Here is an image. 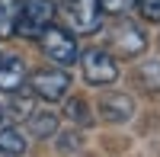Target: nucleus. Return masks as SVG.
Returning a JSON list of instances; mask_svg holds the SVG:
<instances>
[{
	"mask_svg": "<svg viewBox=\"0 0 160 157\" xmlns=\"http://www.w3.org/2000/svg\"><path fill=\"white\" fill-rule=\"evenodd\" d=\"M42 51L51 64H58V68H71L74 61H80V45H77V35L71 29H64V26H55L51 23L48 29L42 32Z\"/></svg>",
	"mask_w": 160,
	"mask_h": 157,
	"instance_id": "f257e3e1",
	"label": "nucleus"
},
{
	"mask_svg": "<svg viewBox=\"0 0 160 157\" xmlns=\"http://www.w3.org/2000/svg\"><path fill=\"white\" fill-rule=\"evenodd\" d=\"M55 23V3L51 0H19L16 10V35L42 38V32Z\"/></svg>",
	"mask_w": 160,
	"mask_h": 157,
	"instance_id": "f03ea898",
	"label": "nucleus"
},
{
	"mask_svg": "<svg viewBox=\"0 0 160 157\" xmlns=\"http://www.w3.org/2000/svg\"><path fill=\"white\" fill-rule=\"evenodd\" d=\"M80 74H83V80L90 87H109L118 80V61L109 55V51L102 48H90L80 55Z\"/></svg>",
	"mask_w": 160,
	"mask_h": 157,
	"instance_id": "7ed1b4c3",
	"label": "nucleus"
},
{
	"mask_svg": "<svg viewBox=\"0 0 160 157\" xmlns=\"http://www.w3.org/2000/svg\"><path fill=\"white\" fill-rule=\"evenodd\" d=\"M68 29L80 32V35H93L102 29V19H106V10H102V0H68Z\"/></svg>",
	"mask_w": 160,
	"mask_h": 157,
	"instance_id": "20e7f679",
	"label": "nucleus"
},
{
	"mask_svg": "<svg viewBox=\"0 0 160 157\" xmlns=\"http://www.w3.org/2000/svg\"><path fill=\"white\" fill-rule=\"evenodd\" d=\"M29 84H32V93L42 103H61L68 96V90H71V74L55 64V68H48V71H35L29 77Z\"/></svg>",
	"mask_w": 160,
	"mask_h": 157,
	"instance_id": "39448f33",
	"label": "nucleus"
},
{
	"mask_svg": "<svg viewBox=\"0 0 160 157\" xmlns=\"http://www.w3.org/2000/svg\"><path fill=\"white\" fill-rule=\"evenodd\" d=\"M109 45L115 48V55H122V58H138V55H144V48H148V35H144V29L138 23L122 16V23L109 32Z\"/></svg>",
	"mask_w": 160,
	"mask_h": 157,
	"instance_id": "423d86ee",
	"label": "nucleus"
},
{
	"mask_svg": "<svg viewBox=\"0 0 160 157\" xmlns=\"http://www.w3.org/2000/svg\"><path fill=\"white\" fill-rule=\"evenodd\" d=\"M135 115V99L128 93H118V90H109V93L99 96V119L109 125H125Z\"/></svg>",
	"mask_w": 160,
	"mask_h": 157,
	"instance_id": "0eeeda50",
	"label": "nucleus"
},
{
	"mask_svg": "<svg viewBox=\"0 0 160 157\" xmlns=\"http://www.w3.org/2000/svg\"><path fill=\"white\" fill-rule=\"evenodd\" d=\"M29 80V71H26V61L10 55L0 58V93H19Z\"/></svg>",
	"mask_w": 160,
	"mask_h": 157,
	"instance_id": "6e6552de",
	"label": "nucleus"
},
{
	"mask_svg": "<svg viewBox=\"0 0 160 157\" xmlns=\"http://www.w3.org/2000/svg\"><path fill=\"white\" fill-rule=\"evenodd\" d=\"M26 122H29V132L35 138H55L58 135V115L51 109H32L26 115Z\"/></svg>",
	"mask_w": 160,
	"mask_h": 157,
	"instance_id": "1a4fd4ad",
	"label": "nucleus"
},
{
	"mask_svg": "<svg viewBox=\"0 0 160 157\" xmlns=\"http://www.w3.org/2000/svg\"><path fill=\"white\" fill-rule=\"evenodd\" d=\"M26 151H29V141H26L22 128H16V125L0 128V154L3 157H22Z\"/></svg>",
	"mask_w": 160,
	"mask_h": 157,
	"instance_id": "9d476101",
	"label": "nucleus"
},
{
	"mask_svg": "<svg viewBox=\"0 0 160 157\" xmlns=\"http://www.w3.org/2000/svg\"><path fill=\"white\" fill-rule=\"evenodd\" d=\"M64 119L74 122L77 128H90V125H93V109H90V103L80 99V96H64Z\"/></svg>",
	"mask_w": 160,
	"mask_h": 157,
	"instance_id": "9b49d317",
	"label": "nucleus"
},
{
	"mask_svg": "<svg viewBox=\"0 0 160 157\" xmlns=\"http://www.w3.org/2000/svg\"><path fill=\"white\" fill-rule=\"evenodd\" d=\"M135 80L141 84L144 93H160V61H157V58L141 61L138 71H135Z\"/></svg>",
	"mask_w": 160,
	"mask_h": 157,
	"instance_id": "f8f14e48",
	"label": "nucleus"
},
{
	"mask_svg": "<svg viewBox=\"0 0 160 157\" xmlns=\"http://www.w3.org/2000/svg\"><path fill=\"white\" fill-rule=\"evenodd\" d=\"M16 10L19 0H0V38L16 35Z\"/></svg>",
	"mask_w": 160,
	"mask_h": 157,
	"instance_id": "ddd939ff",
	"label": "nucleus"
},
{
	"mask_svg": "<svg viewBox=\"0 0 160 157\" xmlns=\"http://www.w3.org/2000/svg\"><path fill=\"white\" fill-rule=\"evenodd\" d=\"M135 7H138V0H102V10H106V13H112V16H118V19L128 16Z\"/></svg>",
	"mask_w": 160,
	"mask_h": 157,
	"instance_id": "4468645a",
	"label": "nucleus"
},
{
	"mask_svg": "<svg viewBox=\"0 0 160 157\" xmlns=\"http://www.w3.org/2000/svg\"><path fill=\"white\" fill-rule=\"evenodd\" d=\"M77 148H80V135L77 132H71V128H68V132H58V151L74 154Z\"/></svg>",
	"mask_w": 160,
	"mask_h": 157,
	"instance_id": "2eb2a0df",
	"label": "nucleus"
},
{
	"mask_svg": "<svg viewBox=\"0 0 160 157\" xmlns=\"http://www.w3.org/2000/svg\"><path fill=\"white\" fill-rule=\"evenodd\" d=\"M138 10L148 23H160V0H138Z\"/></svg>",
	"mask_w": 160,
	"mask_h": 157,
	"instance_id": "dca6fc26",
	"label": "nucleus"
},
{
	"mask_svg": "<svg viewBox=\"0 0 160 157\" xmlns=\"http://www.w3.org/2000/svg\"><path fill=\"white\" fill-rule=\"evenodd\" d=\"M0 119H3V106H0Z\"/></svg>",
	"mask_w": 160,
	"mask_h": 157,
	"instance_id": "f3484780",
	"label": "nucleus"
}]
</instances>
